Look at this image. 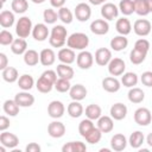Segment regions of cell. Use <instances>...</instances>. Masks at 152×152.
I'll return each mask as SVG.
<instances>
[{"label": "cell", "mask_w": 152, "mask_h": 152, "mask_svg": "<svg viewBox=\"0 0 152 152\" xmlns=\"http://www.w3.org/2000/svg\"><path fill=\"white\" fill-rule=\"evenodd\" d=\"M11 7L14 13H24L28 8V2L26 0H13Z\"/></svg>", "instance_id": "46"}, {"label": "cell", "mask_w": 152, "mask_h": 152, "mask_svg": "<svg viewBox=\"0 0 152 152\" xmlns=\"http://www.w3.org/2000/svg\"><path fill=\"white\" fill-rule=\"evenodd\" d=\"M128 45V40L125 36H116L114 37L112 40H110V48L114 50V51H122L127 48Z\"/></svg>", "instance_id": "27"}, {"label": "cell", "mask_w": 152, "mask_h": 152, "mask_svg": "<svg viewBox=\"0 0 152 152\" xmlns=\"http://www.w3.org/2000/svg\"><path fill=\"white\" fill-rule=\"evenodd\" d=\"M32 2H34V4H43V2H45L46 0H31Z\"/></svg>", "instance_id": "60"}, {"label": "cell", "mask_w": 152, "mask_h": 152, "mask_svg": "<svg viewBox=\"0 0 152 152\" xmlns=\"http://www.w3.org/2000/svg\"><path fill=\"white\" fill-rule=\"evenodd\" d=\"M39 55H40V63L44 66H50L56 61V55L52 49H43Z\"/></svg>", "instance_id": "22"}, {"label": "cell", "mask_w": 152, "mask_h": 152, "mask_svg": "<svg viewBox=\"0 0 152 152\" xmlns=\"http://www.w3.org/2000/svg\"><path fill=\"white\" fill-rule=\"evenodd\" d=\"M36 87H37V90L43 93V94H46V93H50L52 90V88L55 87V84L52 82H50L49 80H46L45 77L40 76L36 83Z\"/></svg>", "instance_id": "32"}, {"label": "cell", "mask_w": 152, "mask_h": 152, "mask_svg": "<svg viewBox=\"0 0 152 152\" xmlns=\"http://www.w3.org/2000/svg\"><path fill=\"white\" fill-rule=\"evenodd\" d=\"M88 44H89V37L82 32L72 33L66 39L68 48H70L72 50H84L88 46Z\"/></svg>", "instance_id": "2"}, {"label": "cell", "mask_w": 152, "mask_h": 152, "mask_svg": "<svg viewBox=\"0 0 152 152\" xmlns=\"http://www.w3.org/2000/svg\"><path fill=\"white\" fill-rule=\"evenodd\" d=\"M58 18L64 24H71V21H72V13H71V11L69 8L63 6V7L58 8Z\"/></svg>", "instance_id": "47"}, {"label": "cell", "mask_w": 152, "mask_h": 152, "mask_svg": "<svg viewBox=\"0 0 152 152\" xmlns=\"http://www.w3.org/2000/svg\"><path fill=\"white\" fill-rule=\"evenodd\" d=\"M112 59V52L107 48H100L95 52V62L100 66L108 65V63Z\"/></svg>", "instance_id": "9"}, {"label": "cell", "mask_w": 152, "mask_h": 152, "mask_svg": "<svg viewBox=\"0 0 152 152\" xmlns=\"http://www.w3.org/2000/svg\"><path fill=\"white\" fill-rule=\"evenodd\" d=\"M140 80H141V83L144 86L152 87V71H145V72H142Z\"/></svg>", "instance_id": "51"}, {"label": "cell", "mask_w": 152, "mask_h": 152, "mask_svg": "<svg viewBox=\"0 0 152 152\" xmlns=\"http://www.w3.org/2000/svg\"><path fill=\"white\" fill-rule=\"evenodd\" d=\"M126 115H127L126 104H124L121 102H118V103H114L110 107V116L114 120H122V119L126 118Z\"/></svg>", "instance_id": "17"}, {"label": "cell", "mask_w": 152, "mask_h": 152, "mask_svg": "<svg viewBox=\"0 0 152 152\" xmlns=\"http://www.w3.org/2000/svg\"><path fill=\"white\" fill-rule=\"evenodd\" d=\"M118 14H119V8L114 4L106 2V4L102 5V7H101V15H102L103 19L113 20V19H115L118 17Z\"/></svg>", "instance_id": "11"}, {"label": "cell", "mask_w": 152, "mask_h": 152, "mask_svg": "<svg viewBox=\"0 0 152 152\" xmlns=\"http://www.w3.org/2000/svg\"><path fill=\"white\" fill-rule=\"evenodd\" d=\"M65 112V107L61 101H51L48 106V114L52 119H58L62 118Z\"/></svg>", "instance_id": "8"}, {"label": "cell", "mask_w": 152, "mask_h": 152, "mask_svg": "<svg viewBox=\"0 0 152 152\" xmlns=\"http://www.w3.org/2000/svg\"><path fill=\"white\" fill-rule=\"evenodd\" d=\"M13 36L11 32H8L7 30H2L0 32V44L1 45H10L13 43Z\"/></svg>", "instance_id": "49"}, {"label": "cell", "mask_w": 152, "mask_h": 152, "mask_svg": "<svg viewBox=\"0 0 152 152\" xmlns=\"http://www.w3.org/2000/svg\"><path fill=\"white\" fill-rule=\"evenodd\" d=\"M68 114L71 118H80L83 114V106L80 103V101H72L68 106Z\"/></svg>", "instance_id": "34"}, {"label": "cell", "mask_w": 152, "mask_h": 152, "mask_svg": "<svg viewBox=\"0 0 152 152\" xmlns=\"http://www.w3.org/2000/svg\"><path fill=\"white\" fill-rule=\"evenodd\" d=\"M151 28H152V25L147 19H138V20H135V23L133 25L134 33L140 37L148 36L151 32Z\"/></svg>", "instance_id": "4"}, {"label": "cell", "mask_w": 152, "mask_h": 152, "mask_svg": "<svg viewBox=\"0 0 152 152\" xmlns=\"http://www.w3.org/2000/svg\"><path fill=\"white\" fill-rule=\"evenodd\" d=\"M146 142L148 144V146L152 147V133H150V134L147 135V138H146Z\"/></svg>", "instance_id": "58"}, {"label": "cell", "mask_w": 152, "mask_h": 152, "mask_svg": "<svg viewBox=\"0 0 152 152\" xmlns=\"http://www.w3.org/2000/svg\"><path fill=\"white\" fill-rule=\"evenodd\" d=\"M57 75L61 78H66V80H71L74 77V69L69 65V64H58L57 65Z\"/></svg>", "instance_id": "29"}, {"label": "cell", "mask_w": 152, "mask_h": 152, "mask_svg": "<svg viewBox=\"0 0 152 152\" xmlns=\"http://www.w3.org/2000/svg\"><path fill=\"white\" fill-rule=\"evenodd\" d=\"M76 62H77L78 68H81L83 70H87L93 65L94 57L89 51H81L76 57Z\"/></svg>", "instance_id": "10"}, {"label": "cell", "mask_w": 152, "mask_h": 152, "mask_svg": "<svg viewBox=\"0 0 152 152\" xmlns=\"http://www.w3.org/2000/svg\"><path fill=\"white\" fill-rule=\"evenodd\" d=\"M26 152H40V146L37 142H30L26 146Z\"/></svg>", "instance_id": "54"}, {"label": "cell", "mask_w": 152, "mask_h": 152, "mask_svg": "<svg viewBox=\"0 0 152 152\" xmlns=\"http://www.w3.org/2000/svg\"><path fill=\"white\" fill-rule=\"evenodd\" d=\"M90 31L94 34L102 36V34H106L109 31V25L106 21V19H95L90 24Z\"/></svg>", "instance_id": "13"}, {"label": "cell", "mask_w": 152, "mask_h": 152, "mask_svg": "<svg viewBox=\"0 0 152 152\" xmlns=\"http://www.w3.org/2000/svg\"><path fill=\"white\" fill-rule=\"evenodd\" d=\"M91 5H95V6H97V5H102V4H104L107 0H88Z\"/></svg>", "instance_id": "57"}, {"label": "cell", "mask_w": 152, "mask_h": 152, "mask_svg": "<svg viewBox=\"0 0 152 152\" xmlns=\"http://www.w3.org/2000/svg\"><path fill=\"white\" fill-rule=\"evenodd\" d=\"M119 10L125 15L132 14L134 12V0H121L119 4Z\"/></svg>", "instance_id": "41"}, {"label": "cell", "mask_w": 152, "mask_h": 152, "mask_svg": "<svg viewBox=\"0 0 152 152\" xmlns=\"http://www.w3.org/2000/svg\"><path fill=\"white\" fill-rule=\"evenodd\" d=\"M14 24V14L11 11L4 10L0 13V25L4 28H8Z\"/></svg>", "instance_id": "31"}, {"label": "cell", "mask_w": 152, "mask_h": 152, "mask_svg": "<svg viewBox=\"0 0 152 152\" xmlns=\"http://www.w3.org/2000/svg\"><path fill=\"white\" fill-rule=\"evenodd\" d=\"M43 18H44V21L46 24H55L57 21V19H59L58 13L52 8H46L43 13Z\"/></svg>", "instance_id": "48"}, {"label": "cell", "mask_w": 152, "mask_h": 152, "mask_svg": "<svg viewBox=\"0 0 152 152\" xmlns=\"http://www.w3.org/2000/svg\"><path fill=\"white\" fill-rule=\"evenodd\" d=\"M15 102L19 104V107H31L34 103V96L30 93H27L26 90L18 93L14 97Z\"/></svg>", "instance_id": "15"}, {"label": "cell", "mask_w": 152, "mask_h": 152, "mask_svg": "<svg viewBox=\"0 0 152 152\" xmlns=\"http://www.w3.org/2000/svg\"><path fill=\"white\" fill-rule=\"evenodd\" d=\"M5 2H6V0H1V4H2V5H4Z\"/></svg>", "instance_id": "61"}, {"label": "cell", "mask_w": 152, "mask_h": 152, "mask_svg": "<svg viewBox=\"0 0 152 152\" xmlns=\"http://www.w3.org/2000/svg\"><path fill=\"white\" fill-rule=\"evenodd\" d=\"M69 95H70V97L72 100L81 101V100L86 99V96H87V89L82 84H75V86H71V88L69 90Z\"/></svg>", "instance_id": "21"}, {"label": "cell", "mask_w": 152, "mask_h": 152, "mask_svg": "<svg viewBox=\"0 0 152 152\" xmlns=\"http://www.w3.org/2000/svg\"><path fill=\"white\" fill-rule=\"evenodd\" d=\"M75 17L78 21H87L90 19L91 17V10H90V6L86 2H80L76 7H75Z\"/></svg>", "instance_id": "6"}, {"label": "cell", "mask_w": 152, "mask_h": 152, "mask_svg": "<svg viewBox=\"0 0 152 152\" xmlns=\"http://www.w3.org/2000/svg\"><path fill=\"white\" fill-rule=\"evenodd\" d=\"M97 128L102 132V133H109L113 131L114 128V122H113V118L103 115L100 116L97 119Z\"/></svg>", "instance_id": "19"}, {"label": "cell", "mask_w": 152, "mask_h": 152, "mask_svg": "<svg viewBox=\"0 0 152 152\" xmlns=\"http://www.w3.org/2000/svg\"><path fill=\"white\" fill-rule=\"evenodd\" d=\"M49 43L53 48H62L66 43V28L63 25H56L51 30Z\"/></svg>", "instance_id": "1"}, {"label": "cell", "mask_w": 152, "mask_h": 152, "mask_svg": "<svg viewBox=\"0 0 152 152\" xmlns=\"http://www.w3.org/2000/svg\"><path fill=\"white\" fill-rule=\"evenodd\" d=\"M121 83L127 88H133L138 83V75L135 72H126L121 77Z\"/></svg>", "instance_id": "39"}, {"label": "cell", "mask_w": 152, "mask_h": 152, "mask_svg": "<svg viewBox=\"0 0 152 152\" xmlns=\"http://www.w3.org/2000/svg\"><path fill=\"white\" fill-rule=\"evenodd\" d=\"M33 84H34V81H33V77L31 75L24 74L18 78V86L23 90H30L33 87Z\"/></svg>", "instance_id": "36"}, {"label": "cell", "mask_w": 152, "mask_h": 152, "mask_svg": "<svg viewBox=\"0 0 152 152\" xmlns=\"http://www.w3.org/2000/svg\"><path fill=\"white\" fill-rule=\"evenodd\" d=\"M146 1V5H147V8L150 11V13L152 12V0H145Z\"/></svg>", "instance_id": "59"}, {"label": "cell", "mask_w": 152, "mask_h": 152, "mask_svg": "<svg viewBox=\"0 0 152 152\" xmlns=\"http://www.w3.org/2000/svg\"><path fill=\"white\" fill-rule=\"evenodd\" d=\"M24 62L28 66H34L38 64V62H40V55H38L36 50H26V52L24 53Z\"/></svg>", "instance_id": "25"}, {"label": "cell", "mask_w": 152, "mask_h": 152, "mask_svg": "<svg viewBox=\"0 0 152 152\" xmlns=\"http://www.w3.org/2000/svg\"><path fill=\"white\" fill-rule=\"evenodd\" d=\"M1 75H2L4 81H6L8 83H13V82L18 81V78H19L18 70L15 68H13V66H7L6 69H4Z\"/></svg>", "instance_id": "30"}, {"label": "cell", "mask_w": 152, "mask_h": 152, "mask_svg": "<svg viewBox=\"0 0 152 152\" xmlns=\"http://www.w3.org/2000/svg\"><path fill=\"white\" fill-rule=\"evenodd\" d=\"M86 150L87 146L82 141H70L62 147L63 152H84Z\"/></svg>", "instance_id": "28"}, {"label": "cell", "mask_w": 152, "mask_h": 152, "mask_svg": "<svg viewBox=\"0 0 152 152\" xmlns=\"http://www.w3.org/2000/svg\"><path fill=\"white\" fill-rule=\"evenodd\" d=\"M0 142H1V145H4L7 148H14L19 144V138L13 133L4 131L0 134Z\"/></svg>", "instance_id": "12"}, {"label": "cell", "mask_w": 152, "mask_h": 152, "mask_svg": "<svg viewBox=\"0 0 152 152\" xmlns=\"http://www.w3.org/2000/svg\"><path fill=\"white\" fill-rule=\"evenodd\" d=\"M66 0H50V4L52 7H56V8H61L64 6Z\"/></svg>", "instance_id": "56"}, {"label": "cell", "mask_w": 152, "mask_h": 152, "mask_svg": "<svg viewBox=\"0 0 152 152\" xmlns=\"http://www.w3.org/2000/svg\"><path fill=\"white\" fill-rule=\"evenodd\" d=\"M144 139H145V137H144L142 132H140V131H135V132H133V133L131 134L128 142H129L131 147H133V148H139V147L142 145Z\"/></svg>", "instance_id": "38"}, {"label": "cell", "mask_w": 152, "mask_h": 152, "mask_svg": "<svg viewBox=\"0 0 152 152\" xmlns=\"http://www.w3.org/2000/svg\"><path fill=\"white\" fill-rule=\"evenodd\" d=\"M115 28L121 36H127L132 31V25L127 18H120L115 24Z\"/></svg>", "instance_id": "24"}, {"label": "cell", "mask_w": 152, "mask_h": 152, "mask_svg": "<svg viewBox=\"0 0 152 152\" xmlns=\"http://www.w3.org/2000/svg\"><path fill=\"white\" fill-rule=\"evenodd\" d=\"M71 88V84H70V80H66V78H57V81L55 82V89L59 93H66L69 91Z\"/></svg>", "instance_id": "44"}, {"label": "cell", "mask_w": 152, "mask_h": 152, "mask_svg": "<svg viewBox=\"0 0 152 152\" xmlns=\"http://www.w3.org/2000/svg\"><path fill=\"white\" fill-rule=\"evenodd\" d=\"M33 27H32V21L28 17H21L19 18L17 26H15V33L18 34L19 38H27L30 36V33L32 32Z\"/></svg>", "instance_id": "3"}, {"label": "cell", "mask_w": 152, "mask_h": 152, "mask_svg": "<svg viewBox=\"0 0 152 152\" xmlns=\"http://www.w3.org/2000/svg\"><path fill=\"white\" fill-rule=\"evenodd\" d=\"M94 127L95 126L93 124V120H90V119L87 118V119H84V120H82L80 122V125H78V133L84 138Z\"/></svg>", "instance_id": "40"}, {"label": "cell", "mask_w": 152, "mask_h": 152, "mask_svg": "<svg viewBox=\"0 0 152 152\" xmlns=\"http://www.w3.org/2000/svg\"><path fill=\"white\" fill-rule=\"evenodd\" d=\"M126 69V65H125V62L124 59L116 57V58H112L110 62L108 63V71L112 76H120L124 74Z\"/></svg>", "instance_id": "7"}, {"label": "cell", "mask_w": 152, "mask_h": 152, "mask_svg": "<svg viewBox=\"0 0 152 152\" xmlns=\"http://www.w3.org/2000/svg\"><path fill=\"white\" fill-rule=\"evenodd\" d=\"M127 146V140H126V137L121 133H118V134H114L113 138L110 139V147L112 150L116 151V152H120V151H124Z\"/></svg>", "instance_id": "18"}, {"label": "cell", "mask_w": 152, "mask_h": 152, "mask_svg": "<svg viewBox=\"0 0 152 152\" xmlns=\"http://www.w3.org/2000/svg\"><path fill=\"white\" fill-rule=\"evenodd\" d=\"M101 137H102V132L97 128V127H94L86 137H84V139L89 142V144H97L100 140H101Z\"/></svg>", "instance_id": "42"}, {"label": "cell", "mask_w": 152, "mask_h": 152, "mask_svg": "<svg viewBox=\"0 0 152 152\" xmlns=\"http://www.w3.org/2000/svg\"><path fill=\"white\" fill-rule=\"evenodd\" d=\"M76 57L77 56L75 55L74 50L70 49V48H63V49H61L58 51V55H57V58L62 63H64V64H71V63H74L75 59H76Z\"/></svg>", "instance_id": "16"}, {"label": "cell", "mask_w": 152, "mask_h": 152, "mask_svg": "<svg viewBox=\"0 0 152 152\" xmlns=\"http://www.w3.org/2000/svg\"><path fill=\"white\" fill-rule=\"evenodd\" d=\"M32 36L38 42H44L49 36V30L45 24H37L32 30Z\"/></svg>", "instance_id": "20"}, {"label": "cell", "mask_w": 152, "mask_h": 152, "mask_svg": "<svg viewBox=\"0 0 152 152\" xmlns=\"http://www.w3.org/2000/svg\"><path fill=\"white\" fill-rule=\"evenodd\" d=\"M7 62H8V59H7V56L4 53V52H1L0 53V70H4V69H6L8 65H7Z\"/></svg>", "instance_id": "55"}, {"label": "cell", "mask_w": 152, "mask_h": 152, "mask_svg": "<svg viewBox=\"0 0 152 152\" xmlns=\"http://www.w3.org/2000/svg\"><path fill=\"white\" fill-rule=\"evenodd\" d=\"M8 127H10V119L7 116H5V115H1L0 116V131L4 132Z\"/></svg>", "instance_id": "53"}, {"label": "cell", "mask_w": 152, "mask_h": 152, "mask_svg": "<svg viewBox=\"0 0 152 152\" xmlns=\"http://www.w3.org/2000/svg\"><path fill=\"white\" fill-rule=\"evenodd\" d=\"M145 99V93L137 87H133L129 91H128V100L132 103H141Z\"/></svg>", "instance_id": "33"}, {"label": "cell", "mask_w": 152, "mask_h": 152, "mask_svg": "<svg viewBox=\"0 0 152 152\" xmlns=\"http://www.w3.org/2000/svg\"><path fill=\"white\" fill-rule=\"evenodd\" d=\"M146 52H142V51H139V50H137V49H133L132 51H131V53H129V59H131V62L133 63V64H141L144 61H145V58H146Z\"/></svg>", "instance_id": "43"}, {"label": "cell", "mask_w": 152, "mask_h": 152, "mask_svg": "<svg viewBox=\"0 0 152 152\" xmlns=\"http://www.w3.org/2000/svg\"><path fill=\"white\" fill-rule=\"evenodd\" d=\"M134 12L138 14V15H147L150 13L148 8H147V5H146V1L145 0H134Z\"/></svg>", "instance_id": "45"}, {"label": "cell", "mask_w": 152, "mask_h": 152, "mask_svg": "<svg viewBox=\"0 0 152 152\" xmlns=\"http://www.w3.org/2000/svg\"><path fill=\"white\" fill-rule=\"evenodd\" d=\"M11 50L14 55H23L27 50V43L24 38H17L11 44Z\"/></svg>", "instance_id": "26"}, {"label": "cell", "mask_w": 152, "mask_h": 152, "mask_svg": "<svg viewBox=\"0 0 152 152\" xmlns=\"http://www.w3.org/2000/svg\"><path fill=\"white\" fill-rule=\"evenodd\" d=\"M151 120H152L151 112L147 108L140 107L134 112V121L139 126H147L151 122Z\"/></svg>", "instance_id": "5"}, {"label": "cell", "mask_w": 152, "mask_h": 152, "mask_svg": "<svg viewBox=\"0 0 152 152\" xmlns=\"http://www.w3.org/2000/svg\"><path fill=\"white\" fill-rule=\"evenodd\" d=\"M101 114H102V110L99 104L91 103V104L87 106V108H86V116L90 120H97L101 116Z\"/></svg>", "instance_id": "35"}, {"label": "cell", "mask_w": 152, "mask_h": 152, "mask_svg": "<svg viewBox=\"0 0 152 152\" xmlns=\"http://www.w3.org/2000/svg\"><path fill=\"white\" fill-rule=\"evenodd\" d=\"M4 112L10 116H15L19 113V104L15 100H6L4 102Z\"/></svg>", "instance_id": "37"}, {"label": "cell", "mask_w": 152, "mask_h": 152, "mask_svg": "<svg viewBox=\"0 0 152 152\" xmlns=\"http://www.w3.org/2000/svg\"><path fill=\"white\" fill-rule=\"evenodd\" d=\"M134 49L147 53V51H148V49H150V43H148V40L142 39V38H141V39H138V40L135 42V44H134Z\"/></svg>", "instance_id": "50"}, {"label": "cell", "mask_w": 152, "mask_h": 152, "mask_svg": "<svg viewBox=\"0 0 152 152\" xmlns=\"http://www.w3.org/2000/svg\"><path fill=\"white\" fill-rule=\"evenodd\" d=\"M120 87V82L115 77H106L102 80V88L108 93H116Z\"/></svg>", "instance_id": "23"}, {"label": "cell", "mask_w": 152, "mask_h": 152, "mask_svg": "<svg viewBox=\"0 0 152 152\" xmlns=\"http://www.w3.org/2000/svg\"><path fill=\"white\" fill-rule=\"evenodd\" d=\"M48 133L52 138H62L65 134V126L61 121H52L48 126Z\"/></svg>", "instance_id": "14"}, {"label": "cell", "mask_w": 152, "mask_h": 152, "mask_svg": "<svg viewBox=\"0 0 152 152\" xmlns=\"http://www.w3.org/2000/svg\"><path fill=\"white\" fill-rule=\"evenodd\" d=\"M43 77H45L46 80H49L50 82H52L55 84V82L57 81V72L53 71V70H45L43 74H42Z\"/></svg>", "instance_id": "52"}]
</instances>
